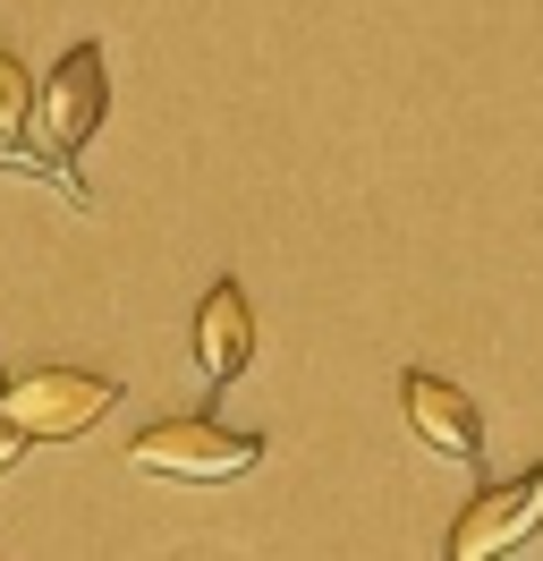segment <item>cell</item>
<instances>
[{
	"label": "cell",
	"mask_w": 543,
	"mask_h": 561,
	"mask_svg": "<svg viewBox=\"0 0 543 561\" xmlns=\"http://www.w3.org/2000/svg\"><path fill=\"white\" fill-rule=\"evenodd\" d=\"M264 459V434H230L212 417H162L128 443L136 477H187V485H230Z\"/></svg>",
	"instance_id": "6da1fadb"
},
{
	"label": "cell",
	"mask_w": 543,
	"mask_h": 561,
	"mask_svg": "<svg viewBox=\"0 0 543 561\" xmlns=\"http://www.w3.org/2000/svg\"><path fill=\"white\" fill-rule=\"evenodd\" d=\"M111 400H119V383H111V375L34 366V375H18V383H0V417L18 425L26 443H68V434H85V425L111 417Z\"/></svg>",
	"instance_id": "7a4b0ae2"
},
{
	"label": "cell",
	"mask_w": 543,
	"mask_h": 561,
	"mask_svg": "<svg viewBox=\"0 0 543 561\" xmlns=\"http://www.w3.org/2000/svg\"><path fill=\"white\" fill-rule=\"evenodd\" d=\"M102 111H111V69H102V43H77L60 69L43 77V119H34V137H43V153L60 162V179H68V162L85 153V137L102 128ZM77 187V179H68ZM85 196V187H77Z\"/></svg>",
	"instance_id": "3957f363"
},
{
	"label": "cell",
	"mask_w": 543,
	"mask_h": 561,
	"mask_svg": "<svg viewBox=\"0 0 543 561\" xmlns=\"http://www.w3.org/2000/svg\"><path fill=\"white\" fill-rule=\"evenodd\" d=\"M535 527H543V468H527V477L475 493L467 511H459V527H450V561H493V553H509V545H527Z\"/></svg>",
	"instance_id": "277c9868"
},
{
	"label": "cell",
	"mask_w": 543,
	"mask_h": 561,
	"mask_svg": "<svg viewBox=\"0 0 543 561\" xmlns=\"http://www.w3.org/2000/svg\"><path fill=\"white\" fill-rule=\"evenodd\" d=\"M400 400H407V425H416L425 451H441V459H475V451H484V409H475L459 383H441V375H425V366H407Z\"/></svg>",
	"instance_id": "5b68a950"
},
{
	"label": "cell",
	"mask_w": 543,
	"mask_h": 561,
	"mask_svg": "<svg viewBox=\"0 0 543 561\" xmlns=\"http://www.w3.org/2000/svg\"><path fill=\"white\" fill-rule=\"evenodd\" d=\"M246 357H255V307H246L238 280H212L204 307H196V366H204V383H238Z\"/></svg>",
	"instance_id": "8992f818"
},
{
	"label": "cell",
	"mask_w": 543,
	"mask_h": 561,
	"mask_svg": "<svg viewBox=\"0 0 543 561\" xmlns=\"http://www.w3.org/2000/svg\"><path fill=\"white\" fill-rule=\"evenodd\" d=\"M26 128H34V77H26V60L0 43V145H26Z\"/></svg>",
	"instance_id": "52a82bcc"
}]
</instances>
